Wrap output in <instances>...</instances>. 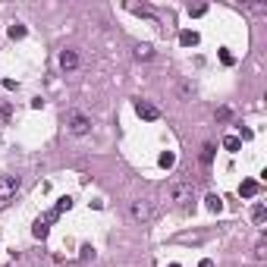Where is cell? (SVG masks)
Segmentation results:
<instances>
[{
    "label": "cell",
    "instance_id": "cell-1",
    "mask_svg": "<svg viewBox=\"0 0 267 267\" xmlns=\"http://www.w3.org/2000/svg\"><path fill=\"white\" fill-rule=\"evenodd\" d=\"M192 195H195V185H192V183H173L170 185V198L179 204V208H189Z\"/></svg>",
    "mask_w": 267,
    "mask_h": 267
},
{
    "label": "cell",
    "instance_id": "cell-2",
    "mask_svg": "<svg viewBox=\"0 0 267 267\" xmlns=\"http://www.w3.org/2000/svg\"><path fill=\"white\" fill-rule=\"evenodd\" d=\"M60 217V214L57 211H48V214H44V217H38L35 220V226H32V236H35V239H48V233H50V223H53V220H57Z\"/></svg>",
    "mask_w": 267,
    "mask_h": 267
},
{
    "label": "cell",
    "instance_id": "cell-3",
    "mask_svg": "<svg viewBox=\"0 0 267 267\" xmlns=\"http://www.w3.org/2000/svg\"><path fill=\"white\" fill-rule=\"evenodd\" d=\"M88 129H91V119L85 117L82 110H72L69 113V132H72V135H85Z\"/></svg>",
    "mask_w": 267,
    "mask_h": 267
},
{
    "label": "cell",
    "instance_id": "cell-4",
    "mask_svg": "<svg viewBox=\"0 0 267 267\" xmlns=\"http://www.w3.org/2000/svg\"><path fill=\"white\" fill-rule=\"evenodd\" d=\"M19 176H0V201H6V198H13L19 192Z\"/></svg>",
    "mask_w": 267,
    "mask_h": 267
},
{
    "label": "cell",
    "instance_id": "cell-5",
    "mask_svg": "<svg viewBox=\"0 0 267 267\" xmlns=\"http://www.w3.org/2000/svg\"><path fill=\"white\" fill-rule=\"evenodd\" d=\"M135 113H138L142 119H148V123H154V119H160V110H157V107L151 104V101H142V98L135 101Z\"/></svg>",
    "mask_w": 267,
    "mask_h": 267
},
{
    "label": "cell",
    "instance_id": "cell-6",
    "mask_svg": "<svg viewBox=\"0 0 267 267\" xmlns=\"http://www.w3.org/2000/svg\"><path fill=\"white\" fill-rule=\"evenodd\" d=\"M132 217L142 220V223H145V220H151V204L148 201H132Z\"/></svg>",
    "mask_w": 267,
    "mask_h": 267
},
{
    "label": "cell",
    "instance_id": "cell-7",
    "mask_svg": "<svg viewBox=\"0 0 267 267\" xmlns=\"http://www.w3.org/2000/svg\"><path fill=\"white\" fill-rule=\"evenodd\" d=\"M76 66H79V53L76 50H63L60 53V69L69 72V69H76Z\"/></svg>",
    "mask_w": 267,
    "mask_h": 267
},
{
    "label": "cell",
    "instance_id": "cell-8",
    "mask_svg": "<svg viewBox=\"0 0 267 267\" xmlns=\"http://www.w3.org/2000/svg\"><path fill=\"white\" fill-rule=\"evenodd\" d=\"M198 41H201V38H198V32H192V29H183V32H179V44H183V48H198Z\"/></svg>",
    "mask_w": 267,
    "mask_h": 267
},
{
    "label": "cell",
    "instance_id": "cell-9",
    "mask_svg": "<svg viewBox=\"0 0 267 267\" xmlns=\"http://www.w3.org/2000/svg\"><path fill=\"white\" fill-rule=\"evenodd\" d=\"M258 192H261V185H258L255 179H242V185H239V195L242 198H255Z\"/></svg>",
    "mask_w": 267,
    "mask_h": 267
},
{
    "label": "cell",
    "instance_id": "cell-10",
    "mask_svg": "<svg viewBox=\"0 0 267 267\" xmlns=\"http://www.w3.org/2000/svg\"><path fill=\"white\" fill-rule=\"evenodd\" d=\"M6 35H10V38H13V41H22V38H25V35H29V29H25V25H22V22H13V25H10V29H6Z\"/></svg>",
    "mask_w": 267,
    "mask_h": 267
},
{
    "label": "cell",
    "instance_id": "cell-11",
    "mask_svg": "<svg viewBox=\"0 0 267 267\" xmlns=\"http://www.w3.org/2000/svg\"><path fill=\"white\" fill-rule=\"evenodd\" d=\"M204 204H208L211 214H220V211H223V198H220V195H208V198H204Z\"/></svg>",
    "mask_w": 267,
    "mask_h": 267
},
{
    "label": "cell",
    "instance_id": "cell-12",
    "mask_svg": "<svg viewBox=\"0 0 267 267\" xmlns=\"http://www.w3.org/2000/svg\"><path fill=\"white\" fill-rule=\"evenodd\" d=\"M223 148L236 154V151H242V138H239V135H226V138H223Z\"/></svg>",
    "mask_w": 267,
    "mask_h": 267
},
{
    "label": "cell",
    "instance_id": "cell-13",
    "mask_svg": "<svg viewBox=\"0 0 267 267\" xmlns=\"http://www.w3.org/2000/svg\"><path fill=\"white\" fill-rule=\"evenodd\" d=\"M151 57H154L151 44H135V60H151Z\"/></svg>",
    "mask_w": 267,
    "mask_h": 267
},
{
    "label": "cell",
    "instance_id": "cell-14",
    "mask_svg": "<svg viewBox=\"0 0 267 267\" xmlns=\"http://www.w3.org/2000/svg\"><path fill=\"white\" fill-rule=\"evenodd\" d=\"M160 167H164V170H170L173 164H176V154H173V151H164V154H160V160H157Z\"/></svg>",
    "mask_w": 267,
    "mask_h": 267
},
{
    "label": "cell",
    "instance_id": "cell-15",
    "mask_svg": "<svg viewBox=\"0 0 267 267\" xmlns=\"http://www.w3.org/2000/svg\"><path fill=\"white\" fill-rule=\"evenodd\" d=\"M211 160H214V145L208 142V145H201V164L211 167Z\"/></svg>",
    "mask_w": 267,
    "mask_h": 267
},
{
    "label": "cell",
    "instance_id": "cell-16",
    "mask_svg": "<svg viewBox=\"0 0 267 267\" xmlns=\"http://www.w3.org/2000/svg\"><path fill=\"white\" fill-rule=\"evenodd\" d=\"M69 208H72V198H69V195H63L57 204H53V211H57V214H66Z\"/></svg>",
    "mask_w": 267,
    "mask_h": 267
},
{
    "label": "cell",
    "instance_id": "cell-17",
    "mask_svg": "<svg viewBox=\"0 0 267 267\" xmlns=\"http://www.w3.org/2000/svg\"><path fill=\"white\" fill-rule=\"evenodd\" d=\"M129 10H132V13H138V16H154V10H151L148 3H142V6H138V3H129Z\"/></svg>",
    "mask_w": 267,
    "mask_h": 267
},
{
    "label": "cell",
    "instance_id": "cell-18",
    "mask_svg": "<svg viewBox=\"0 0 267 267\" xmlns=\"http://www.w3.org/2000/svg\"><path fill=\"white\" fill-rule=\"evenodd\" d=\"M251 217H255V223H264V217H267L264 204H255V211H251Z\"/></svg>",
    "mask_w": 267,
    "mask_h": 267
},
{
    "label": "cell",
    "instance_id": "cell-19",
    "mask_svg": "<svg viewBox=\"0 0 267 267\" xmlns=\"http://www.w3.org/2000/svg\"><path fill=\"white\" fill-rule=\"evenodd\" d=\"M208 13V6L204 3H195V6H189V16H204Z\"/></svg>",
    "mask_w": 267,
    "mask_h": 267
},
{
    "label": "cell",
    "instance_id": "cell-20",
    "mask_svg": "<svg viewBox=\"0 0 267 267\" xmlns=\"http://www.w3.org/2000/svg\"><path fill=\"white\" fill-rule=\"evenodd\" d=\"M220 63H223V66H233V63H236V57H233L230 50H220Z\"/></svg>",
    "mask_w": 267,
    "mask_h": 267
},
{
    "label": "cell",
    "instance_id": "cell-21",
    "mask_svg": "<svg viewBox=\"0 0 267 267\" xmlns=\"http://www.w3.org/2000/svg\"><path fill=\"white\" fill-rule=\"evenodd\" d=\"M255 258H258V261H264V258H267V245H264V242L255 245Z\"/></svg>",
    "mask_w": 267,
    "mask_h": 267
},
{
    "label": "cell",
    "instance_id": "cell-22",
    "mask_svg": "<svg viewBox=\"0 0 267 267\" xmlns=\"http://www.w3.org/2000/svg\"><path fill=\"white\" fill-rule=\"evenodd\" d=\"M230 117H233V113H230V107H220V110H217V119H220V123H226Z\"/></svg>",
    "mask_w": 267,
    "mask_h": 267
},
{
    "label": "cell",
    "instance_id": "cell-23",
    "mask_svg": "<svg viewBox=\"0 0 267 267\" xmlns=\"http://www.w3.org/2000/svg\"><path fill=\"white\" fill-rule=\"evenodd\" d=\"M82 258H85V261H88V258H95V249H91V245H82Z\"/></svg>",
    "mask_w": 267,
    "mask_h": 267
},
{
    "label": "cell",
    "instance_id": "cell-24",
    "mask_svg": "<svg viewBox=\"0 0 267 267\" xmlns=\"http://www.w3.org/2000/svg\"><path fill=\"white\" fill-rule=\"evenodd\" d=\"M3 119H10V107L0 104V123H3Z\"/></svg>",
    "mask_w": 267,
    "mask_h": 267
},
{
    "label": "cell",
    "instance_id": "cell-25",
    "mask_svg": "<svg viewBox=\"0 0 267 267\" xmlns=\"http://www.w3.org/2000/svg\"><path fill=\"white\" fill-rule=\"evenodd\" d=\"M198 267H214V261H211V258H204V261L198 264Z\"/></svg>",
    "mask_w": 267,
    "mask_h": 267
},
{
    "label": "cell",
    "instance_id": "cell-26",
    "mask_svg": "<svg viewBox=\"0 0 267 267\" xmlns=\"http://www.w3.org/2000/svg\"><path fill=\"white\" fill-rule=\"evenodd\" d=\"M167 267H183V264H167Z\"/></svg>",
    "mask_w": 267,
    "mask_h": 267
}]
</instances>
